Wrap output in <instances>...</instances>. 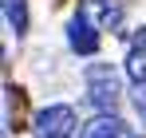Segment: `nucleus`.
I'll return each instance as SVG.
<instances>
[{
    "instance_id": "obj_1",
    "label": "nucleus",
    "mask_w": 146,
    "mask_h": 138,
    "mask_svg": "<svg viewBox=\"0 0 146 138\" xmlns=\"http://www.w3.org/2000/svg\"><path fill=\"white\" fill-rule=\"evenodd\" d=\"M87 91H91V103H95L103 115H115V107H119L122 99V83L115 67H107V63H95V67H87Z\"/></svg>"
},
{
    "instance_id": "obj_2",
    "label": "nucleus",
    "mask_w": 146,
    "mask_h": 138,
    "mask_svg": "<svg viewBox=\"0 0 146 138\" xmlns=\"http://www.w3.org/2000/svg\"><path fill=\"white\" fill-rule=\"evenodd\" d=\"M36 138H71V130H75V111L71 107H48V111H40L36 115Z\"/></svg>"
},
{
    "instance_id": "obj_3",
    "label": "nucleus",
    "mask_w": 146,
    "mask_h": 138,
    "mask_svg": "<svg viewBox=\"0 0 146 138\" xmlns=\"http://www.w3.org/2000/svg\"><path fill=\"white\" fill-rule=\"evenodd\" d=\"M79 12L95 24L99 32H119V24H122V4L119 0H83Z\"/></svg>"
},
{
    "instance_id": "obj_4",
    "label": "nucleus",
    "mask_w": 146,
    "mask_h": 138,
    "mask_svg": "<svg viewBox=\"0 0 146 138\" xmlns=\"http://www.w3.org/2000/svg\"><path fill=\"white\" fill-rule=\"evenodd\" d=\"M67 44H71V51H79V55H95L99 51V28L87 20L83 12L67 24Z\"/></svg>"
},
{
    "instance_id": "obj_5",
    "label": "nucleus",
    "mask_w": 146,
    "mask_h": 138,
    "mask_svg": "<svg viewBox=\"0 0 146 138\" xmlns=\"http://www.w3.org/2000/svg\"><path fill=\"white\" fill-rule=\"evenodd\" d=\"M126 75L138 87H146V28H138L134 40H130V47H126Z\"/></svg>"
},
{
    "instance_id": "obj_6",
    "label": "nucleus",
    "mask_w": 146,
    "mask_h": 138,
    "mask_svg": "<svg viewBox=\"0 0 146 138\" xmlns=\"http://www.w3.org/2000/svg\"><path fill=\"white\" fill-rule=\"evenodd\" d=\"M79 138H130V130H126V122L115 115H99L91 118L83 130H79Z\"/></svg>"
},
{
    "instance_id": "obj_7",
    "label": "nucleus",
    "mask_w": 146,
    "mask_h": 138,
    "mask_svg": "<svg viewBox=\"0 0 146 138\" xmlns=\"http://www.w3.org/2000/svg\"><path fill=\"white\" fill-rule=\"evenodd\" d=\"M4 20H8V28L20 36V32H28V4L24 0H4Z\"/></svg>"
}]
</instances>
